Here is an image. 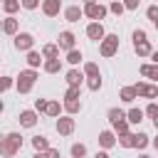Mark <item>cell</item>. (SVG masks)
<instances>
[{"label": "cell", "instance_id": "6da1fadb", "mask_svg": "<svg viewBox=\"0 0 158 158\" xmlns=\"http://www.w3.org/2000/svg\"><path fill=\"white\" fill-rule=\"evenodd\" d=\"M22 136L17 133V131H10V133H5L2 136V141H0V153L5 156V158H12V156H17L20 151H22Z\"/></svg>", "mask_w": 158, "mask_h": 158}, {"label": "cell", "instance_id": "7a4b0ae2", "mask_svg": "<svg viewBox=\"0 0 158 158\" xmlns=\"http://www.w3.org/2000/svg\"><path fill=\"white\" fill-rule=\"evenodd\" d=\"M37 79H40L37 69H30V67H27V69H22V72H20V77H17V91H20V94H30Z\"/></svg>", "mask_w": 158, "mask_h": 158}, {"label": "cell", "instance_id": "3957f363", "mask_svg": "<svg viewBox=\"0 0 158 158\" xmlns=\"http://www.w3.org/2000/svg\"><path fill=\"white\" fill-rule=\"evenodd\" d=\"M116 52H118V35L109 32V35H106V37L99 42V54L109 59V57H114Z\"/></svg>", "mask_w": 158, "mask_h": 158}, {"label": "cell", "instance_id": "277c9868", "mask_svg": "<svg viewBox=\"0 0 158 158\" xmlns=\"http://www.w3.org/2000/svg\"><path fill=\"white\" fill-rule=\"evenodd\" d=\"M106 15H109V7L101 2H86L84 5V17H89L91 22H101Z\"/></svg>", "mask_w": 158, "mask_h": 158}, {"label": "cell", "instance_id": "5b68a950", "mask_svg": "<svg viewBox=\"0 0 158 158\" xmlns=\"http://www.w3.org/2000/svg\"><path fill=\"white\" fill-rule=\"evenodd\" d=\"M12 44H15L17 52H32L35 37H32V32H17V35L12 37Z\"/></svg>", "mask_w": 158, "mask_h": 158}, {"label": "cell", "instance_id": "8992f818", "mask_svg": "<svg viewBox=\"0 0 158 158\" xmlns=\"http://www.w3.org/2000/svg\"><path fill=\"white\" fill-rule=\"evenodd\" d=\"M54 128H57L59 136H72L74 128H77V121H74L69 114H64V116H59V118L54 121Z\"/></svg>", "mask_w": 158, "mask_h": 158}, {"label": "cell", "instance_id": "52a82bcc", "mask_svg": "<svg viewBox=\"0 0 158 158\" xmlns=\"http://www.w3.org/2000/svg\"><path fill=\"white\" fill-rule=\"evenodd\" d=\"M17 121H20L22 128H35L37 121H40V114H37L35 109H22V111L17 114Z\"/></svg>", "mask_w": 158, "mask_h": 158}, {"label": "cell", "instance_id": "ba28073f", "mask_svg": "<svg viewBox=\"0 0 158 158\" xmlns=\"http://www.w3.org/2000/svg\"><path fill=\"white\" fill-rule=\"evenodd\" d=\"M96 141H99V148L101 151H111L114 146H118V136L114 131H109V128L106 131H99V138Z\"/></svg>", "mask_w": 158, "mask_h": 158}, {"label": "cell", "instance_id": "9c48e42d", "mask_svg": "<svg viewBox=\"0 0 158 158\" xmlns=\"http://www.w3.org/2000/svg\"><path fill=\"white\" fill-rule=\"evenodd\" d=\"M136 91H138V99H158V84H148V81H138L133 84Z\"/></svg>", "mask_w": 158, "mask_h": 158}, {"label": "cell", "instance_id": "30bf717a", "mask_svg": "<svg viewBox=\"0 0 158 158\" xmlns=\"http://www.w3.org/2000/svg\"><path fill=\"white\" fill-rule=\"evenodd\" d=\"M57 44H59V49H64V52L77 49V37H74V32L62 30V32H59V37H57Z\"/></svg>", "mask_w": 158, "mask_h": 158}, {"label": "cell", "instance_id": "8fae6325", "mask_svg": "<svg viewBox=\"0 0 158 158\" xmlns=\"http://www.w3.org/2000/svg\"><path fill=\"white\" fill-rule=\"evenodd\" d=\"M106 35H109V32L104 30L101 22H89V25H86V37H89L91 42H101Z\"/></svg>", "mask_w": 158, "mask_h": 158}, {"label": "cell", "instance_id": "7c38bea8", "mask_svg": "<svg viewBox=\"0 0 158 158\" xmlns=\"http://www.w3.org/2000/svg\"><path fill=\"white\" fill-rule=\"evenodd\" d=\"M64 79H67V86H81V84H84V79H86V74H84L81 69L72 67V69L64 74Z\"/></svg>", "mask_w": 158, "mask_h": 158}, {"label": "cell", "instance_id": "4fadbf2b", "mask_svg": "<svg viewBox=\"0 0 158 158\" xmlns=\"http://www.w3.org/2000/svg\"><path fill=\"white\" fill-rule=\"evenodd\" d=\"M2 32H5L7 37H15V35L20 32V20H17L15 15H7V17L2 20Z\"/></svg>", "mask_w": 158, "mask_h": 158}, {"label": "cell", "instance_id": "5bb4252c", "mask_svg": "<svg viewBox=\"0 0 158 158\" xmlns=\"http://www.w3.org/2000/svg\"><path fill=\"white\" fill-rule=\"evenodd\" d=\"M42 12L47 17H57L59 12H64L62 10V0H42Z\"/></svg>", "mask_w": 158, "mask_h": 158}, {"label": "cell", "instance_id": "9a60e30c", "mask_svg": "<svg viewBox=\"0 0 158 158\" xmlns=\"http://www.w3.org/2000/svg\"><path fill=\"white\" fill-rule=\"evenodd\" d=\"M81 17H84V7H79V5L64 7V20H67V22H79Z\"/></svg>", "mask_w": 158, "mask_h": 158}, {"label": "cell", "instance_id": "2e32d148", "mask_svg": "<svg viewBox=\"0 0 158 158\" xmlns=\"http://www.w3.org/2000/svg\"><path fill=\"white\" fill-rule=\"evenodd\" d=\"M106 118H109V123H111V128H114L116 123L126 121V111H123V109H118V106H114V109H109V111H106Z\"/></svg>", "mask_w": 158, "mask_h": 158}, {"label": "cell", "instance_id": "e0dca14e", "mask_svg": "<svg viewBox=\"0 0 158 158\" xmlns=\"http://www.w3.org/2000/svg\"><path fill=\"white\" fill-rule=\"evenodd\" d=\"M118 99H121L123 104H131V101H136V99H138V91H136V86H121V91H118Z\"/></svg>", "mask_w": 158, "mask_h": 158}, {"label": "cell", "instance_id": "ac0fdd59", "mask_svg": "<svg viewBox=\"0 0 158 158\" xmlns=\"http://www.w3.org/2000/svg\"><path fill=\"white\" fill-rule=\"evenodd\" d=\"M138 72H141V77L153 79V81L158 84V64H141V67H138Z\"/></svg>", "mask_w": 158, "mask_h": 158}, {"label": "cell", "instance_id": "d6986e66", "mask_svg": "<svg viewBox=\"0 0 158 158\" xmlns=\"http://www.w3.org/2000/svg\"><path fill=\"white\" fill-rule=\"evenodd\" d=\"M32 148L40 151V153H47L52 146H49V138L47 136H32Z\"/></svg>", "mask_w": 158, "mask_h": 158}, {"label": "cell", "instance_id": "ffe728a7", "mask_svg": "<svg viewBox=\"0 0 158 158\" xmlns=\"http://www.w3.org/2000/svg\"><path fill=\"white\" fill-rule=\"evenodd\" d=\"M42 57H44V59H57V57H59V44H57V42H47V44L42 47Z\"/></svg>", "mask_w": 158, "mask_h": 158}, {"label": "cell", "instance_id": "44dd1931", "mask_svg": "<svg viewBox=\"0 0 158 158\" xmlns=\"http://www.w3.org/2000/svg\"><path fill=\"white\" fill-rule=\"evenodd\" d=\"M40 64H44V57H42V52H37V49L27 52V67H30V69H37Z\"/></svg>", "mask_w": 158, "mask_h": 158}, {"label": "cell", "instance_id": "7402d4cb", "mask_svg": "<svg viewBox=\"0 0 158 158\" xmlns=\"http://www.w3.org/2000/svg\"><path fill=\"white\" fill-rule=\"evenodd\" d=\"M42 69H44L47 74H59V72H62V59H59V57H57V59H44Z\"/></svg>", "mask_w": 158, "mask_h": 158}, {"label": "cell", "instance_id": "603a6c76", "mask_svg": "<svg viewBox=\"0 0 158 158\" xmlns=\"http://www.w3.org/2000/svg\"><path fill=\"white\" fill-rule=\"evenodd\" d=\"M79 111H81V101H79V99H64V114L77 116Z\"/></svg>", "mask_w": 158, "mask_h": 158}, {"label": "cell", "instance_id": "cb8c5ba5", "mask_svg": "<svg viewBox=\"0 0 158 158\" xmlns=\"http://www.w3.org/2000/svg\"><path fill=\"white\" fill-rule=\"evenodd\" d=\"M64 62H67V64H72V67H79V64L84 62V54H81V49H72V52H67Z\"/></svg>", "mask_w": 158, "mask_h": 158}, {"label": "cell", "instance_id": "d4e9b609", "mask_svg": "<svg viewBox=\"0 0 158 158\" xmlns=\"http://www.w3.org/2000/svg\"><path fill=\"white\" fill-rule=\"evenodd\" d=\"M143 116H146V111H141V109H128V111H126V118H128V123H133V126H138V123L143 121Z\"/></svg>", "mask_w": 158, "mask_h": 158}, {"label": "cell", "instance_id": "484cf974", "mask_svg": "<svg viewBox=\"0 0 158 158\" xmlns=\"http://www.w3.org/2000/svg\"><path fill=\"white\" fill-rule=\"evenodd\" d=\"M133 52L138 57H151L153 54V47H151V42H138V44H133Z\"/></svg>", "mask_w": 158, "mask_h": 158}, {"label": "cell", "instance_id": "4316f807", "mask_svg": "<svg viewBox=\"0 0 158 158\" xmlns=\"http://www.w3.org/2000/svg\"><path fill=\"white\" fill-rule=\"evenodd\" d=\"M62 111H64V104H59V101H49V106H47V116H49V118H59Z\"/></svg>", "mask_w": 158, "mask_h": 158}, {"label": "cell", "instance_id": "83f0119b", "mask_svg": "<svg viewBox=\"0 0 158 158\" xmlns=\"http://www.w3.org/2000/svg\"><path fill=\"white\" fill-rule=\"evenodd\" d=\"M118 146L121 148H133L136 146V133H131V131L128 133H121L118 136Z\"/></svg>", "mask_w": 158, "mask_h": 158}, {"label": "cell", "instance_id": "f1b7e54d", "mask_svg": "<svg viewBox=\"0 0 158 158\" xmlns=\"http://www.w3.org/2000/svg\"><path fill=\"white\" fill-rule=\"evenodd\" d=\"M81 72L86 74V79H89V77H101V72H99V64H96V62H84Z\"/></svg>", "mask_w": 158, "mask_h": 158}, {"label": "cell", "instance_id": "f546056e", "mask_svg": "<svg viewBox=\"0 0 158 158\" xmlns=\"http://www.w3.org/2000/svg\"><path fill=\"white\" fill-rule=\"evenodd\" d=\"M151 141H153V138H151L148 133H143V131H138V133H136V146H133V148H138V151H143L146 146H151Z\"/></svg>", "mask_w": 158, "mask_h": 158}, {"label": "cell", "instance_id": "4dcf8cb0", "mask_svg": "<svg viewBox=\"0 0 158 158\" xmlns=\"http://www.w3.org/2000/svg\"><path fill=\"white\" fill-rule=\"evenodd\" d=\"M20 7H22V2H20V0H5V2H2V10H5L7 15H15Z\"/></svg>", "mask_w": 158, "mask_h": 158}, {"label": "cell", "instance_id": "1f68e13d", "mask_svg": "<svg viewBox=\"0 0 158 158\" xmlns=\"http://www.w3.org/2000/svg\"><path fill=\"white\" fill-rule=\"evenodd\" d=\"M69 153H72V158H86V146L84 143H72Z\"/></svg>", "mask_w": 158, "mask_h": 158}, {"label": "cell", "instance_id": "d6a6232c", "mask_svg": "<svg viewBox=\"0 0 158 158\" xmlns=\"http://www.w3.org/2000/svg\"><path fill=\"white\" fill-rule=\"evenodd\" d=\"M109 12H111V15H116V17H121V15L126 12V5H123L121 0H114V2L109 5Z\"/></svg>", "mask_w": 158, "mask_h": 158}, {"label": "cell", "instance_id": "836d02e7", "mask_svg": "<svg viewBox=\"0 0 158 158\" xmlns=\"http://www.w3.org/2000/svg\"><path fill=\"white\" fill-rule=\"evenodd\" d=\"M131 40H133V44H138V42H148V35H146V30H143V27H138V30H133Z\"/></svg>", "mask_w": 158, "mask_h": 158}, {"label": "cell", "instance_id": "e575fe53", "mask_svg": "<svg viewBox=\"0 0 158 158\" xmlns=\"http://www.w3.org/2000/svg\"><path fill=\"white\" fill-rule=\"evenodd\" d=\"M86 86H89V91H99L104 86V81H101V77H89L86 79Z\"/></svg>", "mask_w": 158, "mask_h": 158}, {"label": "cell", "instance_id": "d590c367", "mask_svg": "<svg viewBox=\"0 0 158 158\" xmlns=\"http://www.w3.org/2000/svg\"><path fill=\"white\" fill-rule=\"evenodd\" d=\"M47 106H49V99H44V96L35 99V111L37 114H47Z\"/></svg>", "mask_w": 158, "mask_h": 158}, {"label": "cell", "instance_id": "8d00e7d4", "mask_svg": "<svg viewBox=\"0 0 158 158\" xmlns=\"http://www.w3.org/2000/svg\"><path fill=\"white\" fill-rule=\"evenodd\" d=\"M64 99H81V86H67Z\"/></svg>", "mask_w": 158, "mask_h": 158}, {"label": "cell", "instance_id": "74e56055", "mask_svg": "<svg viewBox=\"0 0 158 158\" xmlns=\"http://www.w3.org/2000/svg\"><path fill=\"white\" fill-rule=\"evenodd\" d=\"M12 86H17V81H15L12 77H2V79H0V89H2V91H10Z\"/></svg>", "mask_w": 158, "mask_h": 158}, {"label": "cell", "instance_id": "f35d334b", "mask_svg": "<svg viewBox=\"0 0 158 158\" xmlns=\"http://www.w3.org/2000/svg\"><path fill=\"white\" fill-rule=\"evenodd\" d=\"M128 126H131V123H128V118H126V121H121V123H116V126H114V133H116V136L128 133Z\"/></svg>", "mask_w": 158, "mask_h": 158}, {"label": "cell", "instance_id": "ab89813d", "mask_svg": "<svg viewBox=\"0 0 158 158\" xmlns=\"http://www.w3.org/2000/svg\"><path fill=\"white\" fill-rule=\"evenodd\" d=\"M20 2H22L25 10H37V7H42V0H20Z\"/></svg>", "mask_w": 158, "mask_h": 158}, {"label": "cell", "instance_id": "60d3db41", "mask_svg": "<svg viewBox=\"0 0 158 158\" xmlns=\"http://www.w3.org/2000/svg\"><path fill=\"white\" fill-rule=\"evenodd\" d=\"M146 15H148L151 22H156V20H158V5H151V7L146 10Z\"/></svg>", "mask_w": 158, "mask_h": 158}, {"label": "cell", "instance_id": "b9f144b4", "mask_svg": "<svg viewBox=\"0 0 158 158\" xmlns=\"http://www.w3.org/2000/svg\"><path fill=\"white\" fill-rule=\"evenodd\" d=\"M156 114H158V104H156V101H151V104L146 106V116H151V118H153Z\"/></svg>", "mask_w": 158, "mask_h": 158}, {"label": "cell", "instance_id": "7bdbcfd3", "mask_svg": "<svg viewBox=\"0 0 158 158\" xmlns=\"http://www.w3.org/2000/svg\"><path fill=\"white\" fill-rule=\"evenodd\" d=\"M123 5H126V10H138V5H141V0H121Z\"/></svg>", "mask_w": 158, "mask_h": 158}, {"label": "cell", "instance_id": "ee69618b", "mask_svg": "<svg viewBox=\"0 0 158 158\" xmlns=\"http://www.w3.org/2000/svg\"><path fill=\"white\" fill-rule=\"evenodd\" d=\"M47 158H59V148H49L47 151Z\"/></svg>", "mask_w": 158, "mask_h": 158}, {"label": "cell", "instance_id": "f6af8a7d", "mask_svg": "<svg viewBox=\"0 0 158 158\" xmlns=\"http://www.w3.org/2000/svg\"><path fill=\"white\" fill-rule=\"evenodd\" d=\"M94 158H111V156H109V151H96Z\"/></svg>", "mask_w": 158, "mask_h": 158}, {"label": "cell", "instance_id": "bcb514c9", "mask_svg": "<svg viewBox=\"0 0 158 158\" xmlns=\"http://www.w3.org/2000/svg\"><path fill=\"white\" fill-rule=\"evenodd\" d=\"M151 59H153V64H158V49H153V54H151Z\"/></svg>", "mask_w": 158, "mask_h": 158}, {"label": "cell", "instance_id": "7dc6e473", "mask_svg": "<svg viewBox=\"0 0 158 158\" xmlns=\"http://www.w3.org/2000/svg\"><path fill=\"white\" fill-rule=\"evenodd\" d=\"M32 158H47V153H40V151H35V153H32Z\"/></svg>", "mask_w": 158, "mask_h": 158}, {"label": "cell", "instance_id": "c3c4849f", "mask_svg": "<svg viewBox=\"0 0 158 158\" xmlns=\"http://www.w3.org/2000/svg\"><path fill=\"white\" fill-rule=\"evenodd\" d=\"M151 146H153V148H156V151H158V136H156V138H153V141H151Z\"/></svg>", "mask_w": 158, "mask_h": 158}, {"label": "cell", "instance_id": "681fc988", "mask_svg": "<svg viewBox=\"0 0 158 158\" xmlns=\"http://www.w3.org/2000/svg\"><path fill=\"white\" fill-rule=\"evenodd\" d=\"M153 126H156V131H158V114L153 116Z\"/></svg>", "mask_w": 158, "mask_h": 158}, {"label": "cell", "instance_id": "f907efd6", "mask_svg": "<svg viewBox=\"0 0 158 158\" xmlns=\"http://www.w3.org/2000/svg\"><path fill=\"white\" fill-rule=\"evenodd\" d=\"M138 158H151V156H148V153H141V156H138Z\"/></svg>", "mask_w": 158, "mask_h": 158}, {"label": "cell", "instance_id": "816d5d0a", "mask_svg": "<svg viewBox=\"0 0 158 158\" xmlns=\"http://www.w3.org/2000/svg\"><path fill=\"white\" fill-rule=\"evenodd\" d=\"M153 27H156V30H158V20H156V22H153Z\"/></svg>", "mask_w": 158, "mask_h": 158}, {"label": "cell", "instance_id": "f5cc1de1", "mask_svg": "<svg viewBox=\"0 0 158 158\" xmlns=\"http://www.w3.org/2000/svg\"><path fill=\"white\" fill-rule=\"evenodd\" d=\"M86 2H96V0H84V5H86Z\"/></svg>", "mask_w": 158, "mask_h": 158}, {"label": "cell", "instance_id": "db71d44e", "mask_svg": "<svg viewBox=\"0 0 158 158\" xmlns=\"http://www.w3.org/2000/svg\"><path fill=\"white\" fill-rule=\"evenodd\" d=\"M2 2H5V0H2Z\"/></svg>", "mask_w": 158, "mask_h": 158}]
</instances>
